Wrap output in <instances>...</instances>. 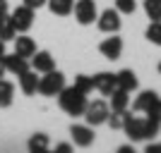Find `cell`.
<instances>
[{
    "mask_svg": "<svg viewBox=\"0 0 161 153\" xmlns=\"http://www.w3.org/2000/svg\"><path fill=\"white\" fill-rule=\"evenodd\" d=\"M159 129L161 122L152 120V117H137L132 113L125 117V125H123V132L128 134L130 141H149L159 134Z\"/></svg>",
    "mask_w": 161,
    "mask_h": 153,
    "instance_id": "6da1fadb",
    "label": "cell"
},
{
    "mask_svg": "<svg viewBox=\"0 0 161 153\" xmlns=\"http://www.w3.org/2000/svg\"><path fill=\"white\" fill-rule=\"evenodd\" d=\"M87 103H89L87 93H82L80 89H75V86H65L60 93H58V105H60V110L67 113V115H72V117L84 115Z\"/></svg>",
    "mask_w": 161,
    "mask_h": 153,
    "instance_id": "7a4b0ae2",
    "label": "cell"
},
{
    "mask_svg": "<svg viewBox=\"0 0 161 153\" xmlns=\"http://www.w3.org/2000/svg\"><path fill=\"white\" fill-rule=\"evenodd\" d=\"M67 86L65 74L60 69H51L43 77H39V96H46V98H55L63 89Z\"/></svg>",
    "mask_w": 161,
    "mask_h": 153,
    "instance_id": "3957f363",
    "label": "cell"
},
{
    "mask_svg": "<svg viewBox=\"0 0 161 153\" xmlns=\"http://www.w3.org/2000/svg\"><path fill=\"white\" fill-rule=\"evenodd\" d=\"M108 113H111V105H108L103 98H96V100H89L87 108H84V122L92 127H99V125H106L108 120Z\"/></svg>",
    "mask_w": 161,
    "mask_h": 153,
    "instance_id": "277c9868",
    "label": "cell"
},
{
    "mask_svg": "<svg viewBox=\"0 0 161 153\" xmlns=\"http://www.w3.org/2000/svg\"><path fill=\"white\" fill-rule=\"evenodd\" d=\"M75 19L77 24L82 27H89V24H94L99 19V10H96V3L94 0H75Z\"/></svg>",
    "mask_w": 161,
    "mask_h": 153,
    "instance_id": "5b68a950",
    "label": "cell"
},
{
    "mask_svg": "<svg viewBox=\"0 0 161 153\" xmlns=\"http://www.w3.org/2000/svg\"><path fill=\"white\" fill-rule=\"evenodd\" d=\"M10 17H12V22H14V29H17V33H27L29 29L34 27L36 10H31L29 5H24V3H22L19 7H14L12 12H10Z\"/></svg>",
    "mask_w": 161,
    "mask_h": 153,
    "instance_id": "8992f818",
    "label": "cell"
},
{
    "mask_svg": "<svg viewBox=\"0 0 161 153\" xmlns=\"http://www.w3.org/2000/svg\"><path fill=\"white\" fill-rule=\"evenodd\" d=\"M120 12L115 10V7H108V10H103V12H99V19H96V27H99V31L103 33H118L120 31Z\"/></svg>",
    "mask_w": 161,
    "mask_h": 153,
    "instance_id": "52a82bcc",
    "label": "cell"
},
{
    "mask_svg": "<svg viewBox=\"0 0 161 153\" xmlns=\"http://www.w3.org/2000/svg\"><path fill=\"white\" fill-rule=\"evenodd\" d=\"M70 136H72L75 146H80V148H89L94 144V139H96L94 127L87 125V122H84V125H72L70 127Z\"/></svg>",
    "mask_w": 161,
    "mask_h": 153,
    "instance_id": "ba28073f",
    "label": "cell"
},
{
    "mask_svg": "<svg viewBox=\"0 0 161 153\" xmlns=\"http://www.w3.org/2000/svg\"><path fill=\"white\" fill-rule=\"evenodd\" d=\"M99 53L106 60H118L123 55V38L118 33H108V38H103L99 43Z\"/></svg>",
    "mask_w": 161,
    "mask_h": 153,
    "instance_id": "9c48e42d",
    "label": "cell"
},
{
    "mask_svg": "<svg viewBox=\"0 0 161 153\" xmlns=\"http://www.w3.org/2000/svg\"><path fill=\"white\" fill-rule=\"evenodd\" d=\"M94 89L101 96H111V93L118 89V77L113 72H99L94 74Z\"/></svg>",
    "mask_w": 161,
    "mask_h": 153,
    "instance_id": "30bf717a",
    "label": "cell"
},
{
    "mask_svg": "<svg viewBox=\"0 0 161 153\" xmlns=\"http://www.w3.org/2000/svg\"><path fill=\"white\" fill-rule=\"evenodd\" d=\"M17 84H19V91L24 96H36L39 93V77H36V69L29 67L27 72H22L17 77Z\"/></svg>",
    "mask_w": 161,
    "mask_h": 153,
    "instance_id": "8fae6325",
    "label": "cell"
},
{
    "mask_svg": "<svg viewBox=\"0 0 161 153\" xmlns=\"http://www.w3.org/2000/svg\"><path fill=\"white\" fill-rule=\"evenodd\" d=\"M31 69H36L39 74L51 72V69H55V58L48 50H36L31 55Z\"/></svg>",
    "mask_w": 161,
    "mask_h": 153,
    "instance_id": "7c38bea8",
    "label": "cell"
},
{
    "mask_svg": "<svg viewBox=\"0 0 161 153\" xmlns=\"http://www.w3.org/2000/svg\"><path fill=\"white\" fill-rule=\"evenodd\" d=\"M3 60H5V67H7V72H12L14 77H19L22 72H27L29 67H31V62L27 60V58H22V55L17 53H10V55H3Z\"/></svg>",
    "mask_w": 161,
    "mask_h": 153,
    "instance_id": "4fadbf2b",
    "label": "cell"
},
{
    "mask_svg": "<svg viewBox=\"0 0 161 153\" xmlns=\"http://www.w3.org/2000/svg\"><path fill=\"white\" fill-rule=\"evenodd\" d=\"M14 53L29 60V58L36 53V41H34L31 36H27V33H19V36H14Z\"/></svg>",
    "mask_w": 161,
    "mask_h": 153,
    "instance_id": "5bb4252c",
    "label": "cell"
},
{
    "mask_svg": "<svg viewBox=\"0 0 161 153\" xmlns=\"http://www.w3.org/2000/svg\"><path fill=\"white\" fill-rule=\"evenodd\" d=\"M115 77H118V89H123L128 93L137 91V86H140V79L132 69H120V72H115Z\"/></svg>",
    "mask_w": 161,
    "mask_h": 153,
    "instance_id": "9a60e30c",
    "label": "cell"
},
{
    "mask_svg": "<svg viewBox=\"0 0 161 153\" xmlns=\"http://www.w3.org/2000/svg\"><path fill=\"white\" fill-rule=\"evenodd\" d=\"M27 148H29L31 153H46L48 148H51V139H48V134H46V132L31 134V136H29V141H27Z\"/></svg>",
    "mask_w": 161,
    "mask_h": 153,
    "instance_id": "2e32d148",
    "label": "cell"
},
{
    "mask_svg": "<svg viewBox=\"0 0 161 153\" xmlns=\"http://www.w3.org/2000/svg\"><path fill=\"white\" fill-rule=\"evenodd\" d=\"M46 5H48V10H51V14H55V17H67V14H72V10H75V0H48Z\"/></svg>",
    "mask_w": 161,
    "mask_h": 153,
    "instance_id": "e0dca14e",
    "label": "cell"
},
{
    "mask_svg": "<svg viewBox=\"0 0 161 153\" xmlns=\"http://www.w3.org/2000/svg\"><path fill=\"white\" fill-rule=\"evenodd\" d=\"M159 98V93L156 91H142L137 98H135V103H132V110L135 113H147L149 108H152V103Z\"/></svg>",
    "mask_w": 161,
    "mask_h": 153,
    "instance_id": "ac0fdd59",
    "label": "cell"
},
{
    "mask_svg": "<svg viewBox=\"0 0 161 153\" xmlns=\"http://www.w3.org/2000/svg\"><path fill=\"white\" fill-rule=\"evenodd\" d=\"M14 36H17V29H14V22L10 14H0V38L5 41H14Z\"/></svg>",
    "mask_w": 161,
    "mask_h": 153,
    "instance_id": "d6986e66",
    "label": "cell"
},
{
    "mask_svg": "<svg viewBox=\"0 0 161 153\" xmlns=\"http://www.w3.org/2000/svg\"><path fill=\"white\" fill-rule=\"evenodd\" d=\"M111 110H128L130 105V93L123 91V89H115L113 93H111Z\"/></svg>",
    "mask_w": 161,
    "mask_h": 153,
    "instance_id": "ffe728a7",
    "label": "cell"
},
{
    "mask_svg": "<svg viewBox=\"0 0 161 153\" xmlns=\"http://www.w3.org/2000/svg\"><path fill=\"white\" fill-rule=\"evenodd\" d=\"M14 100V86L7 79H0V108H10Z\"/></svg>",
    "mask_w": 161,
    "mask_h": 153,
    "instance_id": "44dd1931",
    "label": "cell"
},
{
    "mask_svg": "<svg viewBox=\"0 0 161 153\" xmlns=\"http://www.w3.org/2000/svg\"><path fill=\"white\" fill-rule=\"evenodd\" d=\"M130 115V110H111L108 113V120L106 125L111 127V129H123V125H125V117Z\"/></svg>",
    "mask_w": 161,
    "mask_h": 153,
    "instance_id": "7402d4cb",
    "label": "cell"
},
{
    "mask_svg": "<svg viewBox=\"0 0 161 153\" xmlns=\"http://www.w3.org/2000/svg\"><path fill=\"white\" fill-rule=\"evenodd\" d=\"M144 12L152 22H161V0H144Z\"/></svg>",
    "mask_w": 161,
    "mask_h": 153,
    "instance_id": "603a6c76",
    "label": "cell"
},
{
    "mask_svg": "<svg viewBox=\"0 0 161 153\" xmlns=\"http://www.w3.org/2000/svg\"><path fill=\"white\" fill-rule=\"evenodd\" d=\"M75 89H80L82 93H92L94 91V77H87V74H77V77H75V84H72Z\"/></svg>",
    "mask_w": 161,
    "mask_h": 153,
    "instance_id": "cb8c5ba5",
    "label": "cell"
},
{
    "mask_svg": "<svg viewBox=\"0 0 161 153\" xmlns=\"http://www.w3.org/2000/svg\"><path fill=\"white\" fill-rule=\"evenodd\" d=\"M144 36H147L149 43H154V46L161 48V22H149L147 31H144Z\"/></svg>",
    "mask_w": 161,
    "mask_h": 153,
    "instance_id": "d4e9b609",
    "label": "cell"
},
{
    "mask_svg": "<svg viewBox=\"0 0 161 153\" xmlns=\"http://www.w3.org/2000/svg\"><path fill=\"white\" fill-rule=\"evenodd\" d=\"M115 10H118L120 14H135L137 0H115Z\"/></svg>",
    "mask_w": 161,
    "mask_h": 153,
    "instance_id": "484cf974",
    "label": "cell"
},
{
    "mask_svg": "<svg viewBox=\"0 0 161 153\" xmlns=\"http://www.w3.org/2000/svg\"><path fill=\"white\" fill-rule=\"evenodd\" d=\"M144 115H147V117H152V120H156V122H161V98H156L154 103H152V108H149Z\"/></svg>",
    "mask_w": 161,
    "mask_h": 153,
    "instance_id": "4316f807",
    "label": "cell"
},
{
    "mask_svg": "<svg viewBox=\"0 0 161 153\" xmlns=\"http://www.w3.org/2000/svg\"><path fill=\"white\" fill-rule=\"evenodd\" d=\"M48 0H24V5H29L31 10H39V7H43Z\"/></svg>",
    "mask_w": 161,
    "mask_h": 153,
    "instance_id": "83f0119b",
    "label": "cell"
},
{
    "mask_svg": "<svg viewBox=\"0 0 161 153\" xmlns=\"http://www.w3.org/2000/svg\"><path fill=\"white\" fill-rule=\"evenodd\" d=\"M147 153H161V144H147Z\"/></svg>",
    "mask_w": 161,
    "mask_h": 153,
    "instance_id": "f1b7e54d",
    "label": "cell"
},
{
    "mask_svg": "<svg viewBox=\"0 0 161 153\" xmlns=\"http://www.w3.org/2000/svg\"><path fill=\"white\" fill-rule=\"evenodd\" d=\"M55 151H58V153H70V151H72V146H70V144H58Z\"/></svg>",
    "mask_w": 161,
    "mask_h": 153,
    "instance_id": "f546056e",
    "label": "cell"
},
{
    "mask_svg": "<svg viewBox=\"0 0 161 153\" xmlns=\"http://www.w3.org/2000/svg\"><path fill=\"white\" fill-rule=\"evenodd\" d=\"M7 74V67H5V60H3V58H0V79H3V77H5Z\"/></svg>",
    "mask_w": 161,
    "mask_h": 153,
    "instance_id": "4dcf8cb0",
    "label": "cell"
},
{
    "mask_svg": "<svg viewBox=\"0 0 161 153\" xmlns=\"http://www.w3.org/2000/svg\"><path fill=\"white\" fill-rule=\"evenodd\" d=\"M7 12V0H0V14Z\"/></svg>",
    "mask_w": 161,
    "mask_h": 153,
    "instance_id": "1f68e13d",
    "label": "cell"
},
{
    "mask_svg": "<svg viewBox=\"0 0 161 153\" xmlns=\"http://www.w3.org/2000/svg\"><path fill=\"white\" fill-rule=\"evenodd\" d=\"M118 153H132V146H120V148H118Z\"/></svg>",
    "mask_w": 161,
    "mask_h": 153,
    "instance_id": "d6a6232c",
    "label": "cell"
},
{
    "mask_svg": "<svg viewBox=\"0 0 161 153\" xmlns=\"http://www.w3.org/2000/svg\"><path fill=\"white\" fill-rule=\"evenodd\" d=\"M5 53H7V50H5V41L0 38V58H3V55H5Z\"/></svg>",
    "mask_w": 161,
    "mask_h": 153,
    "instance_id": "836d02e7",
    "label": "cell"
},
{
    "mask_svg": "<svg viewBox=\"0 0 161 153\" xmlns=\"http://www.w3.org/2000/svg\"><path fill=\"white\" fill-rule=\"evenodd\" d=\"M159 74H161V62H159Z\"/></svg>",
    "mask_w": 161,
    "mask_h": 153,
    "instance_id": "e575fe53",
    "label": "cell"
}]
</instances>
